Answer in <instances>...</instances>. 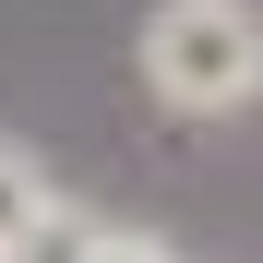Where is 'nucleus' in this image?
Instances as JSON below:
<instances>
[{"instance_id":"nucleus-1","label":"nucleus","mask_w":263,"mask_h":263,"mask_svg":"<svg viewBox=\"0 0 263 263\" xmlns=\"http://www.w3.org/2000/svg\"><path fill=\"white\" fill-rule=\"evenodd\" d=\"M144 84L180 120H228V108L263 96V24L239 0H167L144 24Z\"/></svg>"},{"instance_id":"nucleus-2","label":"nucleus","mask_w":263,"mask_h":263,"mask_svg":"<svg viewBox=\"0 0 263 263\" xmlns=\"http://www.w3.org/2000/svg\"><path fill=\"white\" fill-rule=\"evenodd\" d=\"M96 251H108V228H84L72 203H48V215H36V228L0 251V263H96Z\"/></svg>"},{"instance_id":"nucleus-3","label":"nucleus","mask_w":263,"mask_h":263,"mask_svg":"<svg viewBox=\"0 0 263 263\" xmlns=\"http://www.w3.org/2000/svg\"><path fill=\"white\" fill-rule=\"evenodd\" d=\"M48 203H60V192L36 180V156H12V144H0V251H12V239H24V228H36Z\"/></svg>"}]
</instances>
